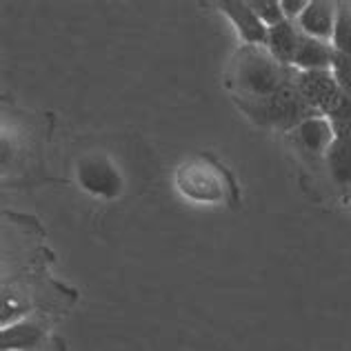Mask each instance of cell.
Returning <instances> with one entry per match:
<instances>
[{"label": "cell", "instance_id": "2", "mask_svg": "<svg viewBox=\"0 0 351 351\" xmlns=\"http://www.w3.org/2000/svg\"><path fill=\"white\" fill-rule=\"evenodd\" d=\"M173 187L184 200L196 205H227L232 209L243 205L234 171L211 152L184 158L173 171Z\"/></svg>", "mask_w": 351, "mask_h": 351}, {"label": "cell", "instance_id": "4", "mask_svg": "<svg viewBox=\"0 0 351 351\" xmlns=\"http://www.w3.org/2000/svg\"><path fill=\"white\" fill-rule=\"evenodd\" d=\"M216 7L220 9V14L229 18V23L234 25L243 45H261V47H267L269 27L256 16L252 5L245 3V0H225V3H216Z\"/></svg>", "mask_w": 351, "mask_h": 351}, {"label": "cell", "instance_id": "5", "mask_svg": "<svg viewBox=\"0 0 351 351\" xmlns=\"http://www.w3.org/2000/svg\"><path fill=\"white\" fill-rule=\"evenodd\" d=\"M336 9L338 3L311 0L298 21H295V25H298V29L302 34L311 36V38L331 43V36H334V27H336Z\"/></svg>", "mask_w": 351, "mask_h": 351}, {"label": "cell", "instance_id": "10", "mask_svg": "<svg viewBox=\"0 0 351 351\" xmlns=\"http://www.w3.org/2000/svg\"><path fill=\"white\" fill-rule=\"evenodd\" d=\"M331 47H334L336 53H343V56L351 58V5L347 3H338Z\"/></svg>", "mask_w": 351, "mask_h": 351}, {"label": "cell", "instance_id": "11", "mask_svg": "<svg viewBox=\"0 0 351 351\" xmlns=\"http://www.w3.org/2000/svg\"><path fill=\"white\" fill-rule=\"evenodd\" d=\"M249 5H252L256 16L261 18L267 27H276V25L287 21L285 14H282L280 3H276V0H256V3H249Z\"/></svg>", "mask_w": 351, "mask_h": 351}, {"label": "cell", "instance_id": "8", "mask_svg": "<svg viewBox=\"0 0 351 351\" xmlns=\"http://www.w3.org/2000/svg\"><path fill=\"white\" fill-rule=\"evenodd\" d=\"M298 40H300V29L298 25L291 21H285L276 27H269V38H267V49L271 51V56L293 67V58H295V49H298Z\"/></svg>", "mask_w": 351, "mask_h": 351}, {"label": "cell", "instance_id": "3", "mask_svg": "<svg viewBox=\"0 0 351 351\" xmlns=\"http://www.w3.org/2000/svg\"><path fill=\"white\" fill-rule=\"evenodd\" d=\"M76 180L82 189L96 198L114 200L125 189L123 171L105 152H89L76 162Z\"/></svg>", "mask_w": 351, "mask_h": 351}, {"label": "cell", "instance_id": "12", "mask_svg": "<svg viewBox=\"0 0 351 351\" xmlns=\"http://www.w3.org/2000/svg\"><path fill=\"white\" fill-rule=\"evenodd\" d=\"M307 0H280V7H282V14L287 21L295 23L300 18V14L307 9Z\"/></svg>", "mask_w": 351, "mask_h": 351}, {"label": "cell", "instance_id": "6", "mask_svg": "<svg viewBox=\"0 0 351 351\" xmlns=\"http://www.w3.org/2000/svg\"><path fill=\"white\" fill-rule=\"evenodd\" d=\"M331 60H334V47H331V43L316 40L300 32L298 49H295V58H293V69L327 71L331 69Z\"/></svg>", "mask_w": 351, "mask_h": 351}, {"label": "cell", "instance_id": "1", "mask_svg": "<svg viewBox=\"0 0 351 351\" xmlns=\"http://www.w3.org/2000/svg\"><path fill=\"white\" fill-rule=\"evenodd\" d=\"M295 78L298 69L278 62L261 45H240L225 69V87L236 105L269 98Z\"/></svg>", "mask_w": 351, "mask_h": 351}, {"label": "cell", "instance_id": "9", "mask_svg": "<svg viewBox=\"0 0 351 351\" xmlns=\"http://www.w3.org/2000/svg\"><path fill=\"white\" fill-rule=\"evenodd\" d=\"M325 162L331 173V180L347 193L351 189V138L334 136L325 154Z\"/></svg>", "mask_w": 351, "mask_h": 351}, {"label": "cell", "instance_id": "13", "mask_svg": "<svg viewBox=\"0 0 351 351\" xmlns=\"http://www.w3.org/2000/svg\"><path fill=\"white\" fill-rule=\"evenodd\" d=\"M343 202H345V207H349L351 209V189L345 193V198H343Z\"/></svg>", "mask_w": 351, "mask_h": 351}, {"label": "cell", "instance_id": "7", "mask_svg": "<svg viewBox=\"0 0 351 351\" xmlns=\"http://www.w3.org/2000/svg\"><path fill=\"white\" fill-rule=\"evenodd\" d=\"M295 136H298V141L309 154H316L325 158L329 145L334 141V129H331L329 118L313 114L304 123H300V127L295 129Z\"/></svg>", "mask_w": 351, "mask_h": 351}]
</instances>
